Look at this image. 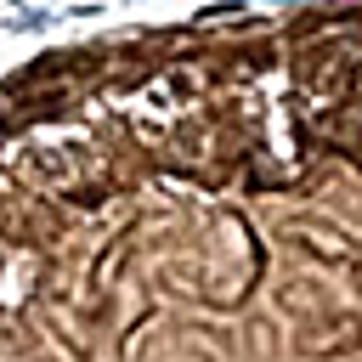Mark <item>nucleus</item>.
Wrapping results in <instances>:
<instances>
[{
  "instance_id": "obj_2",
  "label": "nucleus",
  "mask_w": 362,
  "mask_h": 362,
  "mask_svg": "<svg viewBox=\"0 0 362 362\" xmlns=\"http://www.w3.org/2000/svg\"><path fill=\"white\" fill-rule=\"evenodd\" d=\"M356 283H362V277H356Z\"/></svg>"
},
{
  "instance_id": "obj_1",
  "label": "nucleus",
  "mask_w": 362,
  "mask_h": 362,
  "mask_svg": "<svg viewBox=\"0 0 362 362\" xmlns=\"http://www.w3.org/2000/svg\"><path fill=\"white\" fill-rule=\"evenodd\" d=\"M300 243H305L317 260H339V266H345V260H356V243H351V238H339V232H334V226H322V221L300 226Z\"/></svg>"
}]
</instances>
